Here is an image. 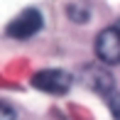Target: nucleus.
Returning a JSON list of instances; mask_svg holds the SVG:
<instances>
[{
  "mask_svg": "<svg viewBox=\"0 0 120 120\" xmlns=\"http://www.w3.org/2000/svg\"><path fill=\"white\" fill-rule=\"evenodd\" d=\"M96 56L98 61L108 64V66L120 64V27L118 25L103 30L96 37Z\"/></svg>",
  "mask_w": 120,
  "mask_h": 120,
  "instance_id": "f257e3e1",
  "label": "nucleus"
},
{
  "mask_svg": "<svg viewBox=\"0 0 120 120\" xmlns=\"http://www.w3.org/2000/svg\"><path fill=\"white\" fill-rule=\"evenodd\" d=\"M32 83H34V88L44 91V93L59 96V93H66L71 88V76L66 71H61V69H44V71L34 74Z\"/></svg>",
  "mask_w": 120,
  "mask_h": 120,
  "instance_id": "f03ea898",
  "label": "nucleus"
},
{
  "mask_svg": "<svg viewBox=\"0 0 120 120\" xmlns=\"http://www.w3.org/2000/svg\"><path fill=\"white\" fill-rule=\"evenodd\" d=\"M42 25H44L42 12L34 10V8H30V10H25V12H20L17 17L8 25V34L15 37V39H27V37H34L37 32L42 30Z\"/></svg>",
  "mask_w": 120,
  "mask_h": 120,
  "instance_id": "7ed1b4c3",
  "label": "nucleus"
},
{
  "mask_svg": "<svg viewBox=\"0 0 120 120\" xmlns=\"http://www.w3.org/2000/svg\"><path fill=\"white\" fill-rule=\"evenodd\" d=\"M81 81H83L91 91H96V93H101V96H108V93L115 91V86H113V76L108 74L105 69H101L98 64H96V66H86L83 74H81Z\"/></svg>",
  "mask_w": 120,
  "mask_h": 120,
  "instance_id": "20e7f679",
  "label": "nucleus"
},
{
  "mask_svg": "<svg viewBox=\"0 0 120 120\" xmlns=\"http://www.w3.org/2000/svg\"><path fill=\"white\" fill-rule=\"evenodd\" d=\"M69 17L74 20V22H88V10L83 8V5H69Z\"/></svg>",
  "mask_w": 120,
  "mask_h": 120,
  "instance_id": "39448f33",
  "label": "nucleus"
},
{
  "mask_svg": "<svg viewBox=\"0 0 120 120\" xmlns=\"http://www.w3.org/2000/svg\"><path fill=\"white\" fill-rule=\"evenodd\" d=\"M105 101H108V108H110L113 118L120 120V93H118V91H113V93L105 96Z\"/></svg>",
  "mask_w": 120,
  "mask_h": 120,
  "instance_id": "423d86ee",
  "label": "nucleus"
},
{
  "mask_svg": "<svg viewBox=\"0 0 120 120\" xmlns=\"http://www.w3.org/2000/svg\"><path fill=\"white\" fill-rule=\"evenodd\" d=\"M0 120H15V108L0 101Z\"/></svg>",
  "mask_w": 120,
  "mask_h": 120,
  "instance_id": "0eeeda50",
  "label": "nucleus"
},
{
  "mask_svg": "<svg viewBox=\"0 0 120 120\" xmlns=\"http://www.w3.org/2000/svg\"><path fill=\"white\" fill-rule=\"evenodd\" d=\"M118 27H120V22H118Z\"/></svg>",
  "mask_w": 120,
  "mask_h": 120,
  "instance_id": "6e6552de",
  "label": "nucleus"
}]
</instances>
